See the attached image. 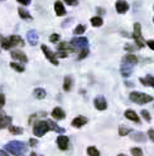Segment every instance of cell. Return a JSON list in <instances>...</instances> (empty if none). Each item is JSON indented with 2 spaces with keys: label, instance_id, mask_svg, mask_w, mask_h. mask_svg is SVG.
Masks as SVG:
<instances>
[{
  "label": "cell",
  "instance_id": "5b68a950",
  "mask_svg": "<svg viewBox=\"0 0 154 156\" xmlns=\"http://www.w3.org/2000/svg\"><path fill=\"white\" fill-rule=\"evenodd\" d=\"M41 49H42V52L44 53L46 58H47V59L50 61L53 66H58V61H57V54H56V53H53L46 44H42V45H41Z\"/></svg>",
  "mask_w": 154,
  "mask_h": 156
},
{
  "label": "cell",
  "instance_id": "52a82bcc",
  "mask_svg": "<svg viewBox=\"0 0 154 156\" xmlns=\"http://www.w3.org/2000/svg\"><path fill=\"white\" fill-rule=\"evenodd\" d=\"M94 105L96 107V110L99 111H104L108 108V103H106V100H105L104 96H97L96 98L94 100Z\"/></svg>",
  "mask_w": 154,
  "mask_h": 156
},
{
  "label": "cell",
  "instance_id": "1f68e13d",
  "mask_svg": "<svg viewBox=\"0 0 154 156\" xmlns=\"http://www.w3.org/2000/svg\"><path fill=\"white\" fill-rule=\"evenodd\" d=\"M85 30H86V27H85V25H82V24H80V25H77V27L75 28L73 33H75V34H83V33H85Z\"/></svg>",
  "mask_w": 154,
  "mask_h": 156
},
{
  "label": "cell",
  "instance_id": "f6af8a7d",
  "mask_svg": "<svg viewBox=\"0 0 154 156\" xmlns=\"http://www.w3.org/2000/svg\"><path fill=\"white\" fill-rule=\"evenodd\" d=\"M0 156H9V154L4 150H0Z\"/></svg>",
  "mask_w": 154,
  "mask_h": 156
},
{
  "label": "cell",
  "instance_id": "f35d334b",
  "mask_svg": "<svg viewBox=\"0 0 154 156\" xmlns=\"http://www.w3.org/2000/svg\"><path fill=\"white\" fill-rule=\"evenodd\" d=\"M4 105H5V96L3 93H0V110L3 108Z\"/></svg>",
  "mask_w": 154,
  "mask_h": 156
},
{
  "label": "cell",
  "instance_id": "d6a6232c",
  "mask_svg": "<svg viewBox=\"0 0 154 156\" xmlns=\"http://www.w3.org/2000/svg\"><path fill=\"white\" fill-rule=\"evenodd\" d=\"M130 152H131L133 156H143V151H141V149H139V147H133Z\"/></svg>",
  "mask_w": 154,
  "mask_h": 156
},
{
  "label": "cell",
  "instance_id": "8d00e7d4",
  "mask_svg": "<svg viewBox=\"0 0 154 156\" xmlns=\"http://www.w3.org/2000/svg\"><path fill=\"white\" fill-rule=\"evenodd\" d=\"M137 45H133V44H127L125 45V51L127 52H130V53H133L134 51H137Z\"/></svg>",
  "mask_w": 154,
  "mask_h": 156
},
{
  "label": "cell",
  "instance_id": "4fadbf2b",
  "mask_svg": "<svg viewBox=\"0 0 154 156\" xmlns=\"http://www.w3.org/2000/svg\"><path fill=\"white\" fill-rule=\"evenodd\" d=\"M133 67L131 64H127V63H121V67H120V72H121V76L125 77V78H128L130 77L131 72H133Z\"/></svg>",
  "mask_w": 154,
  "mask_h": 156
},
{
  "label": "cell",
  "instance_id": "ba28073f",
  "mask_svg": "<svg viewBox=\"0 0 154 156\" xmlns=\"http://www.w3.org/2000/svg\"><path fill=\"white\" fill-rule=\"evenodd\" d=\"M12 121H13V119L10 116H8L4 112L0 111V130H3L5 127H9V126L12 125Z\"/></svg>",
  "mask_w": 154,
  "mask_h": 156
},
{
  "label": "cell",
  "instance_id": "60d3db41",
  "mask_svg": "<svg viewBox=\"0 0 154 156\" xmlns=\"http://www.w3.org/2000/svg\"><path fill=\"white\" fill-rule=\"evenodd\" d=\"M29 145H31V147H35V146L38 145V141L35 139H31L29 140Z\"/></svg>",
  "mask_w": 154,
  "mask_h": 156
},
{
  "label": "cell",
  "instance_id": "30bf717a",
  "mask_svg": "<svg viewBox=\"0 0 154 156\" xmlns=\"http://www.w3.org/2000/svg\"><path fill=\"white\" fill-rule=\"evenodd\" d=\"M57 145H58L60 150H67L68 149V137L64 135H61L57 137Z\"/></svg>",
  "mask_w": 154,
  "mask_h": 156
},
{
  "label": "cell",
  "instance_id": "7c38bea8",
  "mask_svg": "<svg viewBox=\"0 0 154 156\" xmlns=\"http://www.w3.org/2000/svg\"><path fill=\"white\" fill-rule=\"evenodd\" d=\"M57 51H64L67 53H73L76 52V48L71 44V43H67V42H62L58 44V48H57Z\"/></svg>",
  "mask_w": 154,
  "mask_h": 156
},
{
  "label": "cell",
  "instance_id": "ab89813d",
  "mask_svg": "<svg viewBox=\"0 0 154 156\" xmlns=\"http://www.w3.org/2000/svg\"><path fill=\"white\" fill-rule=\"evenodd\" d=\"M63 2H66V4H68V5H71V6H75V5L79 4V2H77V0H63Z\"/></svg>",
  "mask_w": 154,
  "mask_h": 156
},
{
  "label": "cell",
  "instance_id": "ac0fdd59",
  "mask_svg": "<svg viewBox=\"0 0 154 156\" xmlns=\"http://www.w3.org/2000/svg\"><path fill=\"white\" fill-rule=\"evenodd\" d=\"M51 115H52V117L54 120H62V119L66 117V113H64V111L61 108V107H56Z\"/></svg>",
  "mask_w": 154,
  "mask_h": 156
},
{
  "label": "cell",
  "instance_id": "4316f807",
  "mask_svg": "<svg viewBox=\"0 0 154 156\" xmlns=\"http://www.w3.org/2000/svg\"><path fill=\"white\" fill-rule=\"evenodd\" d=\"M9 131H10V133H13V135H22L23 133V129L22 127H18V126H9Z\"/></svg>",
  "mask_w": 154,
  "mask_h": 156
},
{
  "label": "cell",
  "instance_id": "c3c4849f",
  "mask_svg": "<svg viewBox=\"0 0 154 156\" xmlns=\"http://www.w3.org/2000/svg\"><path fill=\"white\" fill-rule=\"evenodd\" d=\"M118 156H127V155H124V154H119Z\"/></svg>",
  "mask_w": 154,
  "mask_h": 156
},
{
  "label": "cell",
  "instance_id": "7a4b0ae2",
  "mask_svg": "<svg viewBox=\"0 0 154 156\" xmlns=\"http://www.w3.org/2000/svg\"><path fill=\"white\" fill-rule=\"evenodd\" d=\"M129 98L130 101L135 102L138 105H145V103H149L154 100V97L147 94V93H143V92H131L129 94Z\"/></svg>",
  "mask_w": 154,
  "mask_h": 156
},
{
  "label": "cell",
  "instance_id": "cb8c5ba5",
  "mask_svg": "<svg viewBox=\"0 0 154 156\" xmlns=\"http://www.w3.org/2000/svg\"><path fill=\"white\" fill-rule=\"evenodd\" d=\"M18 13H19V16H20L22 19H27V20H32L31 14L28 13L24 8H19V9H18Z\"/></svg>",
  "mask_w": 154,
  "mask_h": 156
},
{
  "label": "cell",
  "instance_id": "8fae6325",
  "mask_svg": "<svg viewBox=\"0 0 154 156\" xmlns=\"http://www.w3.org/2000/svg\"><path fill=\"white\" fill-rule=\"evenodd\" d=\"M86 122H87V119H86L85 116H77L72 120L71 125L76 129H80V127H82L83 125H86Z\"/></svg>",
  "mask_w": 154,
  "mask_h": 156
},
{
  "label": "cell",
  "instance_id": "8992f818",
  "mask_svg": "<svg viewBox=\"0 0 154 156\" xmlns=\"http://www.w3.org/2000/svg\"><path fill=\"white\" fill-rule=\"evenodd\" d=\"M71 44L75 48H80V49H86L89 47V41L85 37H79V38H73L71 41Z\"/></svg>",
  "mask_w": 154,
  "mask_h": 156
},
{
  "label": "cell",
  "instance_id": "d6986e66",
  "mask_svg": "<svg viewBox=\"0 0 154 156\" xmlns=\"http://www.w3.org/2000/svg\"><path fill=\"white\" fill-rule=\"evenodd\" d=\"M123 63L135 66V64L138 63V57H137V55H134V54H127V55L123 58Z\"/></svg>",
  "mask_w": 154,
  "mask_h": 156
},
{
  "label": "cell",
  "instance_id": "9a60e30c",
  "mask_svg": "<svg viewBox=\"0 0 154 156\" xmlns=\"http://www.w3.org/2000/svg\"><path fill=\"white\" fill-rule=\"evenodd\" d=\"M27 41L31 45H35L38 43V34L35 30H29L27 33Z\"/></svg>",
  "mask_w": 154,
  "mask_h": 156
},
{
  "label": "cell",
  "instance_id": "f546056e",
  "mask_svg": "<svg viewBox=\"0 0 154 156\" xmlns=\"http://www.w3.org/2000/svg\"><path fill=\"white\" fill-rule=\"evenodd\" d=\"M87 154H89V156H100L99 150L96 149L95 146H90V147H87Z\"/></svg>",
  "mask_w": 154,
  "mask_h": 156
},
{
  "label": "cell",
  "instance_id": "9c48e42d",
  "mask_svg": "<svg viewBox=\"0 0 154 156\" xmlns=\"http://www.w3.org/2000/svg\"><path fill=\"white\" fill-rule=\"evenodd\" d=\"M8 41H9V44H10V48L12 47H23L24 45V41L19 37V35H10L8 37Z\"/></svg>",
  "mask_w": 154,
  "mask_h": 156
},
{
  "label": "cell",
  "instance_id": "7bdbcfd3",
  "mask_svg": "<svg viewBox=\"0 0 154 156\" xmlns=\"http://www.w3.org/2000/svg\"><path fill=\"white\" fill-rule=\"evenodd\" d=\"M18 3H20L22 5H29L31 4V0H16Z\"/></svg>",
  "mask_w": 154,
  "mask_h": 156
},
{
  "label": "cell",
  "instance_id": "ffe728a7",
  "mask_svg": "<svg viewBox=\"0 0 154 156\" xmlns=\"http://www.w3.org/2000/svg\"><path fill=\"white\" fill-rule=\"evenodd\" d=\"M54 12L58 16H63L66 14V9H64L62 2H56L54 3Z\"/></svg>",
  "mask_w": 154,
  "mask_h": 156
},
{
  "label": "cell",
  "instance_id": "b9f144b4",
  "mask_svg": "<svg viewBox=\"0 0 154 156\" xmlns=\"http://www.w3.org/2000/svg\"><path fill=\"white\" fill-rule=\"evenodd\" d=\"M148 137L154 142V130H149L148 131Z\"/></svg>",
  "mask_w": 154,
  "mask_h": 156
},
{
  "label": "cell",
  "instance_id": "6da1fadb",
  "mask_svg": "<svg viewBox=\"0 0 154 156\" xmlns=\"http://www.w3.org/2000/svg\"><path fill=\"white\" fill-rule=\"evenodd\" d=\"M5 150L14 156H22L28 151V147L22 141H10L5 145Z\"/></svg>",
  "mask_w": 154,
  "mask_h": 156
},
{
  "label": "cell",
  "instance_id": "7402d4cb",
  "mask_svg": "<svg viewBox=\"0 0 154 156\" xmlns=\"http://www.w3.org/2000/svg\"><path fill=\"white\" fill-rule=\"evenodd\" d=\"M131 140L133 141H138V142H145L147 141V136L141 133V132H134L131 135Z\"/></svg>",
  "mask_w": 154,
  "mask_h": 156
},
{
  "label": "cell",
  "instance_id": "f907efd6",
  "mask_svg": "<svg viewBox=\"0 0 154 156\" xmlns=\"http://www.w3.org/2000/svg\"><path fill=\"white\" fill-rule=\"evenodd\" d=\"M2 38H3V37H2V35H0V39H2Z\"/></svg>",
  "mask_w": 154,
  "mask_h": 156
},
{
  "label": "cell",
  "instance_id": "e0dca14e",
  "mask_svg": "<svg viewBox=\"0 0 154 156\" xmlns=\"http://www.w3.org/2000/svg\"><path fill=\"white\" fill-rule=\"evenodd\" d=\"M115 8H116V12L119 14H124L128 12L129 9V4L127 2H118L116 4H115Z\"/></svg>",
  "mask_w": 154,
  "mask_h": 156
},
{
  "label": "cell",
  "instance_id": "484cf974",
  "mask_svg": "<svg viewBox=\"0 0 154 156\" xmlns=\"http://www.w3.org/2000/svg\"><path fill=\"white\" fill-rule=\"evenodd\" d=\"M34 96H35V98H38V100H43L46 97V91L43 88H35L34 90Z\"/></svg>",
  "mask_w": 154,
  "mask_h": 156
},
{
  "label": "cell",
  "instance_id": "44dd1931",
  "mask_svg": "<svg viewBox=\"0 0 154 156\" xmlns=\"http://www.w3.org/2000/svg\"><path fill=\"white\" fill-rule=\"evenodd\" d=\"M72 86H73V80H72V77H71V76L64 77V80H63V90H64L66 92H68V91H71Z\"/></svg>",
  "mask_w": 154,
  "mask_h": 156
},
{
  "label": "cell",
  "instance_id": "816d5d0a",
  "mask_svg": "<svg viewBox=\"0 0 154 156\" xmlns=\"http://www.w3.org/2000/svg\"><path fill=\"white\" fill-rule=\"evenodd\" d=\"M153 23H154V18H153Z\"/></svg>",
  "mask_w": 154,
  "mask_h": 156
},
{
  "label": "cell",
  "instance_id": "836d02e7",
  "mask_svg": "<svg viewBox=\"0 0 154 156\" xmlns=\"http://www.w3.org/2000/svg\"><path fill=\"white\" fill-rule=\"evenodd\" d=\"M141 116L144 117V120H145L147 122H150L152 121V117H150V113L147 111V110H143L141 111Z\"/></svg>",
  "mask_w": 154,
  "mask_h": 156
},
{
  "label": "cell",
  "instance_id": "db71d44e",
  "mask_svg": "<svg viewBox=\"0 0 154 156\" xmlns=\"http://www.w3.org/2000/svg\"><path fill=\"white\" fill-rule=\"evenodd\" d=\"M22 156H23V155H22Z\"/></svg>",
  "mask_w": 154,
  "mask_h": 156
},
{
  "label": "cell",
  "instance_id": "d590c367",
  "mask_svg": "<svg viewBox=\"0 0 154 156\" xmlns=\"http://www.w3.org/2000/svg\"><path fill=\"white\" fill-rule=\"evenodd\" d=\"M58 41H60V34L53 33V34L50 37V42H51V43H57Z\"/></svg>",
  "mask_w": 154,
  "mask_h": 156
},
{
  "label": "cell",
  "instance_id": "f5cc1de1",
  "mask_svg": "<svg viewBox=\"0 0 154 156\" xmlns=\"http://www.w3.org/2000/svg\"><path fill=\"white\" fill-rule=\"evenodd\" d=\"M153 9H154V6H153Z\"/></svg>",
  "mask_w": 154,
  "mask_h": 156
},
{
  "label": "cell",
  "instance_id": "bcb514c9",
  "mask_svg": "<svg viewBox=\"0 0 154 156\" xmlns=\"http://www.w3.org/2000/svg\"><path fill=\"white\" fill-rule=\"evenodd\" d=\"M125 84L129 86V87H133V83H130V82H125Z\"/></svg>",
  "mask_w": 154,
  "mask_h": 156
},
{
  "label": "cell",
  "instance_id": "5bb4252c",
  "mask_svg": "<svg viewBox=\"0 0 154 156\" xmlns=\"http://www.w3.org/2000/svg\"><path fill=\"white\" fill-rule=\"evenodd\" d=\"M12 57L14 58V59H16V61H19V62H22V63H27L28 62V58H27V55L22 52V51H12Z\"/></svg>",
  "mask_w": 154,
  "mask_h": 156
},
{
  "label": "cell",
  "instance_id": "d4e9b609",
  "mask_svg": "<svg viewBox=\"0 0 154 156\" xmlns=\"http://www.w3.org/2000/svg\"><path fill=\"white\" fill-rule=\"evenodd\" d=\"M48 123H50L51 130H53V131H56V132H60V133H63V132H64V129L60 127V126L57 125V123H54L52 120H48Z\"/></svg>",
  "mask_w": 154,
  "mask_h": 156
},
{
  "label": "cell",
  "instance_id": "83f0119b",
  "mask_svg": "<svg viewBox=\"0 0 154 156\" xmlns=\"http://www.w3.org/2000/svg\"><path fill=\"white\" fill-rule=\"evenodd\" d=\"M102 23H104V20H102V18H101V16H94V18L91 19V24H92V27H101Z\"/></svg>",
  "mask_w": 154,
  "mask_h": 156
},
{
  "label": "cell",
  "instance_id": "277c9868",
  "mask_svg": "<svg viewBox=\"0 0 154 156\" xmlns=\"http://www.w3.org/2000/svg\"><path fill=\"white\" fill-rule=\"evenodd\" d=\"M131 37L134 38V41H135V45L138 48H144V47H145L147 42L144 41L143 37H141V25L139 23L134 24V32H133Z\"/></svg>",
  "mask_w": 154,
  "mask_h": 156
},
{
  "label": "cell",
  "instance_id": "74e56055",
  "mask_svg": "<svg viewBox=\"0 0 154 156\" xmlns=\"http://www.w3.org/2000/svg\"><path fill=\"white\" fill-rule=\"evenodd\" d=\"M57 57H60V58H66L67 55H68V53L64 52V51H57Z\"/></svg>",
  "mask_w": 154,
  "mask_h": 156
},
{
  "label": "cell",
  "instance_id": "e575fe53",
  "mask_svg": "<svg viewBox=\"0 0 154 156\" xmlns=\"http://www.w3.org/2000/svg\"><path fill=\"white\" fill-rule=\"evenodd\" d=\"M89 55V49L86 48V49H81V52H80V54H79V59L81 61V59H85L86 57Z\"/></svg>",
  "mask_w": 154,
  "mask_h": 156
},
{
  "label": "cell",
  "instance_id": "603a6c76",
  "mask_svg": "<svg viewBox=\"0 0 154 156\" xmlns=\"http://www.w3.org/2000/svg\"><path fill=\"white\" fill-rule=\"evenodd\" d=\"M140 82L144 86H149V87H153L154 88V77L153 76H147L145 78H140Z\"/></svg>",
  "mask_w": 154,
  "mask_h": 156
},
{
  "label": "cell",
  "instance_id": "4dcf8cb0",
  "mask_svg": "<svg viewBox=\"0 0 154 156\" xmlns=\"http://www.w3.org/2000/svg\"><path fill=\"white\" fill-rule=\"evenodd\" d=\"M131 132V129H128V127H125V126H120L119 127V135L120 136H127Z\"/></svg>",
  "mask_w": 154,
  "mask_h": 156
},
{
  "label": "cell",
  "instance_id": "2e32d148",
  "mask_svg": "<svg viewBox=\"0 0 154 156\" xmlns=\"http://www.w3.org/2000/svg\"><path fill=\"white\" fill-rule=\"evenodd\" d=\"M124 116L127 117L128 120L133 121V122H137V123H139V122H140L139 116L137 115V112H134L133 110H127V111H125V113H124Z\"/></svg>",
  "mask_w": 154,
  "mask_h": 156
},
{
  "label": "cell",
  "instance_id": "ee69618b",
  "mask_svg": "<svg viewBox=\"0 0 154 156\" xmlns=\"http://www.w3.org/2000/svg\"><path fill=\"white\" fill-rule=\"evenodd\" d=\"M147 45L150 48L152 51H154V41H147Z\"/></svg>",
  "mask_w": 154,
  "mask_h": 156
},
{
  "label": "cell",
  "instance_id": "f1b7e54d",
  "mask_svg": "<svg viewBox=\"0 0 154 156\" xmlns=\"http://www.w3.org/2000/svg\"><path fill=\"white\" fill-rule=\"evenodd\" d=\"M10 67L13 68L14 71H16V72H19V73H22V72H24V69L25 68L22 66V64H19V63H15V62H12L10 63Z\"/></svg>",
  "mask_w": 154,
  "mask_h": 156
},
{
  "label": "cell",
  "instance_id": "3957f363",
  "mask_svg": "<svg viewBox=\"0 0 154 156\" xmlns=\"http://www.w3.org/2000/svg\"><path fill=\"white\" fill-rule=\"evenodd\" d=\"M50 130H51V127H50L48 121H38L33 126V133L37 137H42V136L46 135Z\"/></svg>",
  "mask_w": 154,
  "mask_h": 156
},
{
  "label": "cell",
  "instance_id": "7dc6e473",
  "mask_svg": "<svg viewBox=\"0 0 154 156\" xmlns=\"http://www.w3.org/2000/svg\"><path fill=\"white\" fill-rule=\"evenodd\" d=\"M97 10L100 12V14H104V10H102V9H100V8H99V9H97Z\"/></svg>",
  "mask_w": 154,
  "mask_h": 156
},
{
  "label": "cell",
  "instance_id": "681fc988",
  "mask_svg": "<svg viewBox=\"0 0 154 156\" xmlns=\"http://www.w3.org/2000/svg\"><path fill=\"white\" fill-rule=\"evenodd\" d=\"M32 156H37V154L35 152H32Z\"/></svg>",
  "mask_w": 154,
  "mask_h": 156
}]
</instances>
